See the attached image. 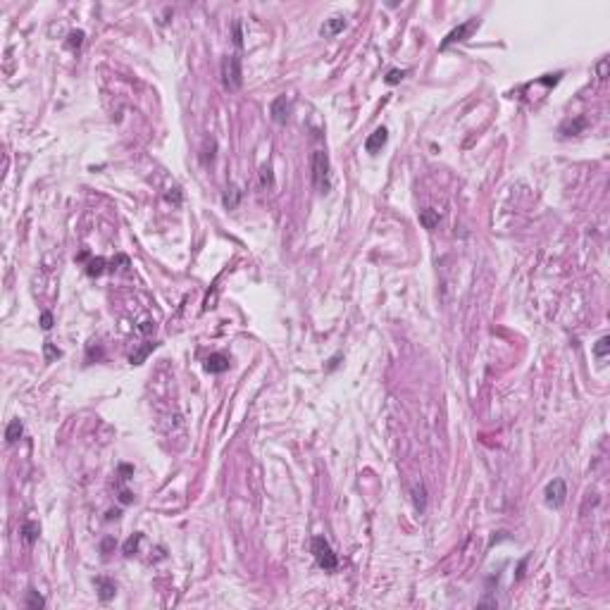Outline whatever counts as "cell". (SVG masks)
I'll use <instances>...</instances> for the list:
<instances>
[{"instance_id":"1","label":"cell","mask_w":610,"mask_h":610,"mask_svg":"<svg viewBox=\"0 0 610 610\" xmlns=\"http://www.w3.org/2000/svg\"><path fill=\"white\" fill-rule=\"evenodd\" d=\"M310 551H312V556H315L317 565L322 567L324 572H334L338 567V558L336 553L331 551V546H329V541L324 539V536H315L312 541H310Z\"/></svg>"},{"instance_id":"2","label":"cell","mask_w":610,"mask_h":610,"mask_svg":"<svg viewBox=\"0 0 610 610\" xmlns=\"http://www.w3.org/2000/svg\"><path fill=\"white\" fill-rule=\"evenodd\" d=\"M312 184L319 193H327L331 188V179H329V157L324 151L312 152Z\"/></svg>"},{"instance_id":"3","label":"cell","mask_w":610,"mask_h":610,"mask_svg":"<svg viewBox=\"0 0 610 610\" xmlns=\"http://www.w3.org/2000/svg\"><path fill=\"white\" fill-rule=\"evenodd\" d=\"M222 81L229 91H239L243 84V72H241V57L239 55H229L222 60Z\"/></svg>"},{"instance_id":"4","label":"cell","mask_w":610,"mask_h":610,"mask_svg":"<svg viewBox=\"0 0 610 610\" xmlns=\"http://www.w3.org/2000/svg\"><path fill=\"white\" fill-rule=\"evenodd\" d=\"M546 505H551V508H560L563 503L567 501V486L563 479H553L546 484Z\"/></svg>"},{"instance_id":"5","label":"cell","mask_w":610,"mask_h":610,"mask_svg":"<svg viewBox=\"0 0 610 610\" xmlns=\"http://www.w3.org/2000/svg\"><path fill=\"white\" fill-rule=\"evenodd\" d=\"M477 24H479V22H477V19H469V22L460 24L458 29H453V31H451V33H448V36H446V38L441 41V45H439V48H441V50H446L448 45L458 43V41H465V38H467V36H469V31H472V29H477Z\"/></svg>"},{"instance_id":"6","label":"cell","mask_w":610,"mask_h":610,"mask_svg":"<svg viewBox=\"0 0 610 610\" xmlns=\"http://www.w3.org/2000/svg\"><path fill=\"white\" fill-rule=\"evenodd\" d=\"M270 115H272V120L277 122V124H286L289 117H291V100L286 98V96L274 98L272 105H270Z\"/></svg>"},{"instance_id":"7","label":"cell","mask_w":610,"mask_h":610,"mask_svg":"<svg viewBox=\"0 0 610 610\" xmlns=\"http://www.w3.org/2000/svg\"><path fill=\"white\" fill-rule=\"evenodd\" d=\"M386 141H389V131L384 129V127H379V129H374L367 136V141H365V151L372 152V155H377V152L386 146Z\"/></svg>"},{"instance_id":"8","label":"cell","mask_w":610,"mask_h":610,"mask_svg":"<svg viewBox=\"0 0 610 610\" xmlns=\"http://www.w3.org/2000/svg\"><path fill=\"white\" fill-rule=\"evenodd\" d=\"M229 358L224 355V353H212V355H207L205 358V370L210 372V374H222V372L229 370Z\"/></svg>"},{"instance_id":"9","label":"cell","mask_w":610,"mask_h":610,"mask_svg":"<svg viewBox=\"0 0 610 610\" xmlns=\"http://www.w3.org/2000/svg\"><path fill=\"white\" fill-rule=\"evenodd\" d=\"M96 587H98V599L103 601V603L112 601V599H115V594H117V584H115L112 579L98 577V579H96Z\"/></svg>"},{"instance_id":"10","label":"cell","mask_w":610,"mask_h":610,"mask_svg":"<svg viewBox=\"0 0 610 610\" xmlns=\"http://www.w3.org/2000/svg\"><path fill=\"white\" fill-rule=\"evenodd\" d=\"M241 188L236 184H229L227 188H224V196H222V203H224V207H229V210H236L241 203Z\"/></svg>"},{"instance_id":"11","label":"cell","mask_w":610,"mask_h":610,"mask_svg":"<svg viewBox=\"0 0 610 610\" xmlns=\"http://www.w3.org/2000/svg\"><path fill=\"white\" fill-rule=\"evenodd\" d=\"M343 29H346V19H343V17H331V19H327V22L322 24L319 33L327 36V38H331V36H336V33L343 31Z\"/></svg>"},{"instance_id":"12","label":"cell","mask_w":610,"mask_h":610,"mask_svg":"<svg viewBox=\"0 0 610 610\" xmlns=\"http://www.w3.org/2000/svg\"><path fill=\"white\" fill-rule=\"evenodd\" d=\"M413 501H415V510L422 515V512L427 510V489H425V484H422V481L413 486Z\"/></svg>"},{"instance_id":"13","label":"cell","mask_w":610,"mask_h":610,"mask_svg":"<svg viewBox=\"0 0 610 610\" xmlns=\"http://www.w3.org/2000/svg\"><path fill=\"white\" fill-rule=\"evenodd\" d=\"M587 127V120L584 117H577V120H567L560 124V134H565V136H575V134H579V131Z\"/></svg>"},{"instance_id":"14","label":"cell","mask_w":610,"mask_h":610,"mask_svg":"<svg viewBox=\"0 0 610 610\" xmlns=\"http://www.w3.org/2000/svg\"><path fill=\"white\" fill-rule=\"evenodd\" d=\"M22 434H24L22 422H19V420H12L10 425H7V429H5V441H7V444H17V441L22 439Z\"/></svg>"},{"instance_id":"15","label":"cell","mask_w":610,"mask_h":610,"mask_svg":"<svg viewBox=\"0 0 610 610\" xmlns=\"http://www.w3.org/2000/svg\"><path fill=\"white\" fill-rule=\"evenodd\" d=\"M155 348H157V343H155V341H148V343H146V346H141V348L136 350V353H131L129 362H131V365H141L143 360L148 358V355H151V353H152Z\"/></svg>"},{"instance_id":"16","label":"cell","mask_w":610,"mask_h":610,"mask_svg":"<svg viewBox=\"0 0 610 610\" xmlns=\"http://www.w3.org/2000/svg\"><path fill=\"white\" fill-rule=\"evenodd\" d=\"M38 534H41V524H38V522H33V520L24 522L22 536H24V541H26V544H33V541L38 539Z\"/></svg>"},{"instance_id":"17","label":"cell","mask_w":610,"mask_h":610,"mask_svg":"<svg viewBox=\"0 0 610 610\" xmlns=\"http://www.w3.org/2000/svg\"><path fill=\"white\" fill-rule=\"evenodd\" d=\"M420 222L425 224V229H434L436 224H439V212L427 207V210H422V212H420Z\"/></svg>"},{"instance_id":"18","label":"cell","mask_w":610,"mask_h":610,"mask_svg":"<svg viewBox=\"0 0 610 610\" xmlns=\"http://www.w3.org/2000/svg\"><path fill=\"white\" fill-rule=\"evenodd\" d=\"M105 258H93V260L88 262V267H86V272H88V277H100L103 274V270H105Z\"/></svg>"},{"instance_id":"19","label":"cell","mask_w":610,"mask_h":610,"mask_svg":"<svg viewBox=\"0 0 610 610\" xmlns=\"http://www.w3.org/2000/svg\"><path fill=\"white\" fill-rule=\"evenodd\" d=\"M143 541V534H134V536H129L127 539V544H124V556H134L136 551H139V544Z\"/></svg>"},{"instance_id":"20","label":"cell","mask_w":610,"mask_h":610,"mask_svg":"<svg viewBox=\"0 0 610 610\" xmlns=\"http://www.w3.org/2000/svg\"><path fill=\"white\" fill-rule=\"evenodd\" d=\"M43 358H45V362H53V360L62 358V350L57 348L55 343H50V341H45V343H43Z\"/></svg>"},{"instance_id":"21","label":"cell","mask_w":610,"mask_h":610,"mask_svg":"<svg viewBox=\"0 0 610 610\" xmlns=\"http://www.w3.org/2000/svg\"><path fill=\"white\" fill-rule=\"evenodd\" d=\"M610 353V336H603V338H599V343L594 346V355L599 360H603L606 355Z\"/></svg>"},{"instance_id":"22","label":"cell","mask_w":610,"mask_h":610,"mask_svg":"<svg viewBox=\"0 0 610 610\" xmlns=\"http://www.w3.org/2000/svg\"><path fill=\"white\" fill-rule=\"evenodd\" d=\"M43 606H45V601L38 591H29V594H26V608L38 610V608H43Z\"/></svg>"},{"instance_id":"23","label":"cell","mask_w":610,"mask_h":610,"mask_svg":"<svg viewBox=\"0 0 610 610\" xmlns=\"http://www.w3.org/2000/svg\"><path fill=\"white\" fill-rule=\"evenodd\" d=\"M405 74H408L405 69H389L386 76H384V81H386L389 86H393V84H401V81L405 79Z\"/></svg>"},{"instance_id":"24","label":"cell","mask_w":610,"mask_h":610,"mask_svg":"<svg viewBox=\"0 0 610 610\" xmlns=\"http://www.w3.org/2000/svg\"><path fill=\"white\" fill-rule=\"evenodd\" d=\"M260 184H262V188H272L274 186V174H272V169L265 164V167H260Z\"/></svg>"},{"instance_id":"25","label":"cell","mask_w":610,"mask_h":610,"mask_svg":"<svg viewBox=\"0 0 610 610\" xmlns=\"http://www.w3.org/2000/svg\"><path fill=\"white\" fill-rule=\"evenodd\" d=\"M67 43H69V48H72V50H74V48H79V45L84 43V31H72V33H69V41H67Z\"/></svg>"},{"instance_id":"26","label":"cell","mask_w":610,"mask_h":610,"mask_svg":"<svg viewBox=\"0 0 610 610\" xmlns=\"http://www.w3.org/2000/svg\"><path fill=\"white\" fill-rule=\"evenodd\" d=\"M131 474H134V467H131V465H120V479L122 481L131 479Z\"/></svg>"},{"instance_id":"27","label":"cell","mask_w":610,"mask_h":610,"mask_svg":"<svg viewBox=\"0 0 610 610\" xmlns=\"http://www.w3.org/2000/svg\"><path fill=\"white\" fill-rule=\"evenodd\" d=\"M41 327H43L45 331L53 327V315H50V312H41Z\"/></svg>"},{"instance_id":"28","label":"cell","mask_w":610,"mask_h":610,"mask_svg":"<svg viewBox=\"0 0 610 610\" xmlns=\"http://www.w3.org/2000/svg\"><path fill=\"white\" fill-rule=\"evenodd\" d=\"M234 43H236V48H241L243 45V38H241V24L234 22Z\"/></svg>"},{"instance_id":"29","label":"cell","mask_w":610,"mask_h":610,"mask_svg":"<svg viewBox=\"0 0 610 610\" xmlns=\"http://www.w3.org/2000/svg\"><path fill=\"white\" fill-rule=\"evenodd\" d=\"M599 76H601V79H606V76H608V57H603V60L599 62Z\"/></svg>"},{"instance_id":"30","label":"cell","mask_w":610,"mask_h":610,"mask_svg":"<svg viewBox=\"0 0 610 610\" xmlns=\"http://www.w3.org/2000/svg\"><path fill=\"white\" fill-rule=\"evenodd\" d=\"M120 501H122V503H131V501H134V493H131V491H122V493H120Z\"/></svg>"},{"instance_id":"31","label":"cell","mask_w":610,"mask_h":610,"mask_svg":"<svg viewBox=\"0 0 610 610\" xmlns=\"http://www.w3.org/2000/svg\"><path fill=\"white\" fill-rule=\"evenodd\" d=\"M155 329V322H143L141 327H139V331H143V334H148V331H152Z\"/></svg>"},{"instance_id":"32","label":"cell","mask_w":610,"mask_h":610,"mask_svg":"<svg viewBox=\"0 0 610 610\" xmlns=\"http://www.w3.org/2000/svg\"><path fill=\"white\" fill-rule=\"evenodd\" d=\"M112 546H115V539H112V536H108V539L103 541V553H108V551H110V548H112Z\"/></svg>"},{"instance_id":"33","label":"cell","mask_w":610,"mask_h":610,"mask_svg":"<svg viewBox=\"0 0 610 610\" xmlns=\"http://www.w3.org/2000/svg\"><path fill=\"white\" fill-rule=\"evenodd\" d=\"M105 517H108V520H117V517H120V510H110Z\"/></svg>"}]
</instances>
